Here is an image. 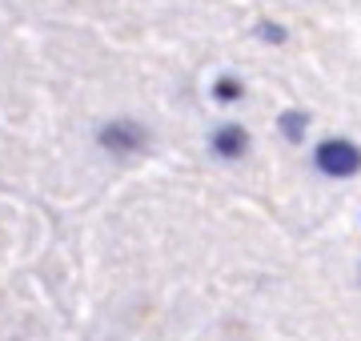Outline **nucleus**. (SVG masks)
Masks as SVG:
<instances>
[{"label": "nucleus", "instance_id": "nucleus-1", "mask_svg": "<svg viewBox=\"0 0 361 341\" xmlns=\"http://www.w3.org/2000/svg\"><path fill=\"white\" fill-rule=\"evenodd\" d=\"M317 165L329 177H349V173L361 169V153H357V144H349V141H325L317 149Z\"/></svg>", "mask_w": 361, "mask_h": 341}, {"label": "nucleus", "instance_id": "nucleus-2", "mask_svg": "<svg viewBox=\"0 0 361 341\" xmlns=\"http://www.w3.org/2000/svg\"><path fill=\"white\" fill-rule=\"evenodd\" d=\"M213 144H217V153H225V157H237V153L245 149V132L237 129V125H225V129L213 137Z\"/></svg>", "mask_w": 361, "mask_h": 341}, {"label": "nucleus", "instance_id": "nucleus-3", "mask_svg": "<svg viewBox=\"0 0 361 341\" xmlns=\"http://www.w3.org/2000/svg\"><path fill=\"white\" fill-rule=\"evenodd\" d=\"M301 125H305V120L297 117V113H285V117H281V129H285V137H289V141H297V137H301Z\"/></svg>", "mask_w": 361, "mask_h": 341}, {"label": "nucleus", "instance_id": "nucleus-4", "mask_svg": "<svg viewBox=\"0 0 361 341\" xmlns=\"http://www.w3.org/2000/svg\"><path fill=\"white\" fill-rule=\"evenodd\" d=\"M217 97H221V101H237V97H241L237 80H221V85H217Z\"/></svg>", "mask_w": 361, "mask_h": 341}]
</instances>
